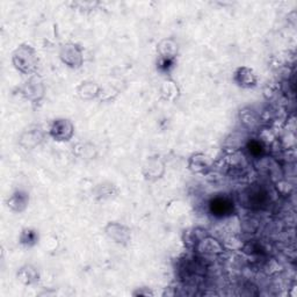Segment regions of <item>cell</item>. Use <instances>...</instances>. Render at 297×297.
I'll use <instances>...</instances> for the list:
<instances>
[{
	"label": "cell",
	"instance_id": "cell-1",
	"mask_svg": "<svg viewBox=\"0 0 297 297\" xmlns=\"http://www.w3.org/2000/svg\"><path fill=\"white\" fill-rule=\"evenodd\" d=\"M234 204L227 197H216L210 204V210L215 216H227L230 215L234 210Z\"/></svg>",
	"mask_w": 297,
	"mask_h": 297
},
{
	"label": "cell",
	"instance_id": "cell-3",
	"mask_svg": "<svg viewBox=\"0 0 297 297\" xmlns=\"http://www.w3.org/2000/svg\"><path fill=\"white\" fill-rule=\"evenodd\" d=\"M249 148H250L249 149L250 152L254 156H259L262 151V146H261L260 143H258V142H252Z\"/></svg>",
	"mask_w": 297,
	"mask_h": 297
},
{
	"label": "cell",
	"instance_id": "cell-2",
	"mask_svg": "<svg viewBox=\"0 0 297 297\" xmlns=\"http://www.w3.org/2000/svg\"><path fill=\"white\" fill-rule=\"evenodd\" d=\"M52 135H54L55 138H59V140H67L72 134V127L65 120H62V121H57L54 123V127H52L51 130Z\"/></svg>",
	"mask_w": 297,
	"mask_h": 297
}]
</instances>
